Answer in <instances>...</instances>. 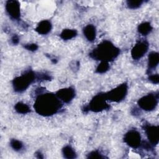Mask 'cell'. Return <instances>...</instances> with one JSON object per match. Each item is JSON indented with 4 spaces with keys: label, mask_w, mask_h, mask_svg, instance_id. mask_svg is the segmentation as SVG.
Here are the masks:
<instances>
[{
    "label": "cell",
    "mask_w": 159,
    "mask_h": 159,
    "mask_svg": "<svg viewBox=\"0 0 159 159\" xmlns=\"http://www.w3.org/2000/svg\"><path fill=\"white\" fill-rule=\"evenodd\" d=\"M148 42L145 40L137 42L131 50V56L134 60H138L144 56L148 49Z\"/></svg>",
    "instance_id": "ba28073f"
},
{
    "label": "cell",
    "mask_w": 159,
    "mask_h": 159,
    "mask_svg": "<svg viewBox=\"0 0 159 159\" xmlns=\"http://www.w3.org/2000/svg\"><path fill=\"white\" fill-rule=\"evenodd\" d=\"M6 11L13 20H19L20 17V7L19 1L9 0L6 2Z\"/></svg>",
    "instance_id": "9c48e42d"
},
{
    "label": "cell",
    "mask_w": 159,
    "mask_h": 159,
    "mask_svg": "<svg viewBox=\"0 0 159 159\" xmlns=\"http://www.w3.org/2000/svg\"><path fill=\"white\" fill-rule=\"evenodd\" d=\"M137 29L138 32L142 35H147L152 32L153 27L150 22H143L139 25Z\"/></svg>",
    "instance_id": "9a60e30c"
},
{
    "label": "cell",
    "mask_w": 159,
    "mask_h": 159,
    "mask_svg": "<svg viewBox=\"0 0 159 159\" xmlns=\"http://www.w3.org/2000/svg\"><path fill=\"white\" fill-rule=\"evenodd\" d=\"M120 53V49L116 47L111 42L104 40L98 44L89 53V56L101 61H111L116 58Z\"/></svg>",
    "instance_id": "7a4b0ae2"
},
{
    "label": "cell",
    "mask_w": 159,
    "mask_h": 159,
    "mask_svg": "<svg viewBox=\"0 0 159 159\" xmlns=\"http://www.w3.org/2000/svg\"><path fill=\"white\" fill-rule=\"evenodd\" d=\"M76 35H77V31L75 29H65L62 30L60 35L63 40H68L75 37Z\"/></svg>",
    "instance_id": "2e32d148"
},
{
    "label": "cell",
    "mask_w": 159,
    "mask_h": 159,
    "mask_svg": "<svg viewBox=\"0 0 159 159\" xmlns=\"http://www.w3.org/2000/svg\"><path fill=\"white\" fill-rule=\"evenodd\" d=\"M24 48L27 49V50L31 51V52H34L37 50L38 48V45L36 43H29V44H25L24 46Z\"/></svg>",
    "instance_id": "603a6c76"
},
{
    "label": "cell",
    "mask_w": 159,
    "mask_h": 159,
    "mask_svg": "<svg viewBox=\"0 0 159 159\" xmlns=\"http://www.w3.org/2000/svg\"><path fill=\"white\" fill-rule=\"evenodd\" d=\"M52 27V25L50 21L48 20H43L37 24L35 30L39 34L46 35L50 32Z\"/></svg>",
    "instance_id": "7c38bea8"
},
{
    "label": "cell",
    "mask_w": 159,
    "mask_h": 159,
    "mask_svg": "<svg viewBox=\"0 0 159 159\" xmlns=\"http://www.w3.org/2000/svg\"><path fill=\"white\" fill-rule=\"evenodd\" d=\"M88 158H104V157L102 156V155L97 150H94L89 153L88 155Z\"/></svg>",
    "instance_id": "7402d4cb"
},
{
    "label": "cell",
    "mask_w": 159,
    "mask_h": 159,
    "mask_svg": "<svg viewBox=\"0 0 159 159\" xmlns=\"http://www.w3.org/2000/svg\"><path fill=\"white\" fill-rule=\"evenodd\" d=\"M83 34L86 39L89 42H93L96 37V30L94 25L88 24L83 28Z\"/></svg>",
    "instance_id": "4fadbf2b"
},
{
    "label": "cell",
    "mask_w": 159,
    "mask_h": 159,
    "mask_svg": "<svg viewBox=\"0 0 159 159\" xmlns=\"http://www.w3.org/2000/svg\"><path fill=\"white\" fill-rule=\"evenodd\" d=\"M127 91L128 85L126 83H124L107 93H106V96L107 99L110 101L119 102L125 99L127 96Z\"/></svg>",
    "instance_id": "5b68a950"
},
{
    "label": "cell",
    "mask_w": 159,
    "mask_h": 159,
    "mask_svg": "<svg viewBox=\"0 0 159 159\" xmlns=\"http://www.w3.org/2000/svg\"><path fill=\"white\" fill-rule=\"evenodd\" d=\"M124 141L131 148H137L142 143L140 134L135 129H131L125 134Z\"/></svg>",
    "instance_id": "52a82bcc"
},
{
    "label": "cell",
    "mask_w": 159,
    "mask_h": 159,
    "mask_svg": "<svg viewBox=\"0 0 159 159\" xmlns=\"http://www.w3.org/2000/svg\"><path fill=\"white\" fill-rule=\"evenodd\" d=\"M36 154L38 155L39 156H37V157L39 158H43V156H42V154L40 152H36Z\"/></svg>",
    "instance_id": "4316f807"
},
{
    "label": "cell",
    "mask_w": 159,
    "mask_h": 159,
    "mask_svg": "<svg viewBox=\"0 0 159 159\" xmlns=\"http://www.w3.org/2000/svg\"><path fill=\"white\" fill-rule=\"evenodd\" d=\"M158 102V93H149L138 101L139 106L143 110L146 111H152L154 110Z\"/></svg>",
    "instance_id": "8992f818"
},
{
    "label": "cell",
    "mask_w": 159,
    "mask_h": 159,
    "mask_svg": "<svg viewBox=\"0 0 159 159\" xmlns=\"http://www.w3.org/2000/svg\"><path fill=\"white\" fill-rule=\"evenodd\" d=\"M62 154L64 158L68 159L75 158L76 157V153L75 150L70 145H66L63 148Z\"/></svg>",
    "instance_id": "e0dca14e"
},
{
    "label": "cell",
    "mask_w": 159,
    "mask_h": 159,
    "mask_svg": "<svg viewBox=\"0 0 159 159\" xmlns=\"http://www.w3.org/2000/svg\"><path fill=\"white\" fill-rule=\"evenodd\" d=\"M106 93H100L94 96L89 102V104L84 107V111H91L98 112L109 109L110 106L107 102Z\"/></svg>",
    "instance_id": "277c9868"
},
{
    "label": "cell",
    "mask_w": 159,
    "mask_h": 159,
    "mask_svg": "<svg viewBox=\"0 0 159 159\" xmlns=\"http://www.w3.org/2000/svg\"><path fill=\"white\" fill-rule=\"evenodd\" d=\"M109 69V65L107 61H101L96 69V72L98 73H104Z\"/></svg>",
    "instance_id": "d6986e66"
},
{
    "label": "cell",
    "mask_w": 159,
    "mask_h": 159,
    "mask_svg": "<svg viewBox=\"0 0 159 159\" xmlns=\"http://www.w3.org/2000/svg\"><path fill=\"white\" fill-rule=\"evenodd\" d=\"M148 80L153 84H158L159 83V76L158 74L151 75L148 76Z\"/></svg>",
    "instance_id": "cb8c5ba5"
},
{
    "label": "cell",
    "mask_w": 159,
    "mask_h": 159,
    "mask_svg": "<svg viewBox=\"0 0 159 159\" xmlns=\"http://www.w3.org/2000/svg\"><path fill=\"white\" fill-rule=\"evenodd\" d=\"M159 63V54L156 52H152L148 55V66L150 70L155 69Z\"/></svg>",
    "instance_id": "5bb4252c"
},
{
    "label": "cell",
    "mask_w": 159,
    "mask_h": 159,
    "mask_svg": "<svg viewBox=\"0 0 159 159\" xmlns=\"http://www.w3.org/2000/svg\"><path fill=\"white\" fill-rule=\"evenodd\" d=\"M143 2V1L141 0H129L127 1V5L129 8L135 9L140 7Z\"/></svg>",
    "instance_id": "ffe728a7"
},
{
    "label": "cell",
    "mask_w": 159,
    "mask_h": 159,
    "mask_svg": "<svg viewBox=\"0 0 159 159\" xmlns=\"http://www.w3.org/2000/svg\"><path fill=\"white\" fill-rule=\"evenodd\" d=\"M10 145L15 151H20L23 148V143L22 142L16 139H12L10 142Z\"/></svg>",
    "instance_id": "44dd1931"
},
{
    "label": "cell",
    "mask_w": 159,
    "mask_h": 159,
    "mask_svg": "<svg viewBox=\"0 0 159 159\" xmlns=\"http://www.w3.org/2000/svg\"><path fill=\"white\" fill-rule=\"evenodd\" d=\"M61 101L56 94L51 93L39 94L34 105L36 112L45 117L56 114L61 108Z\"/></svg>",
    "instance_id": "6da1fadb"
},
{
    "label": "cell",
    "mask_w": 159,
    "mask_h": 159,
    "mask_svg": "<svg viewBox=\"0 0 159 159\" xmlns=\"http://www.w3.org/2000/svg\"><path fill=\"white\" fill-rule=\"evenodd\" d=\"M36 79V74L32 70L25 71L21 75L16 77L12 81L14 90L17 93H22L26 90L28 87Z\"/></svg>",
    "instance_id": "3957f363"
},
{
    "label": "cell",
    "mask_w": 159,
    "mask_h": 159,
    "mask_svg": "<svg viewBox=\"0 0 159 159\" xmlns=\"http://www.w3.org/2000/svg\"><path fill=\"white\" fill-rule=\"evenodd\" d=\"M144 130L148 140L152 145H156L159 141V127L158 125L147 124L144 125Z\"/></svg>",
    "instance_id": "30bf717a"
},
{
    "label": "cell",
    "mask_w": 159,
    "mask_h": 159,
    "mask_svg": "<svg viewBox=\"0 0 159 159\" xmlns=\"http://www.w3.org/2000/svg\"><path fill=\"white\" fill-rule=\"evenodd\" d=\"M11 43H12L13 45H16V44H17V43H19V37H18L17 35H14L11 37Z\"/></svg>",
    "instance_id": "484cf974"
},
{
    "label": "cell",
    "mask_w": 159,
    "mask_h": 159,
    "mask_svg": "<svg viewBox=\"0 0 159 159\" xmlns=\"http://www.w3.org/2000/svg\"><path fill=\"white\" fill-rule=\"evenodd\" d=\"M14 109L19 114H25L30 111V108L29 106L22 102H18L14 106Z\"/></svg>",
    "instance_id": "ac0fdd59"
},
{
    "label": "cell",
    "mask_w": 159,
    "mask_h": 159,
    "mask_svg": "<svg viewBox=\"0 0 159 159\" xmlns=\"http://www.w3.org/2000/svg\"><path fill=\"white\" fill-rule=\"evenodd\" d=\"M36 79L40 80H50L51 76L45 73H40L36 75Z\"/></svg>",
    "instance_id": "d4e9b609"
},
{
    "label": "cell",
    "mask_w": 159,
    "mask_h": 159,
    "mask_svg": "<svg viewBox=\"0 0 159 159\" xmlns=\"http://www.w3.org/2000/svg\"><path fill=\"white\" fill-rule=\"evenodd\" d=\"M55 94L61 101L68 103L75 98V91L73 88L68 87L59 89Z\"/></svg>",
    "instance_id": "8fae6325"
}]
</instances>
